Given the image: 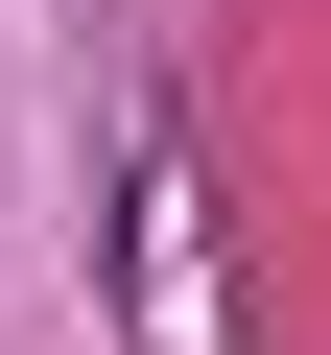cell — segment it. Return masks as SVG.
<instances>
[{"label": "cell", "mask_w": 331, "mask_h": 355, "mask_svg": "<svg viewBox=\"0 0 331 355\" xmlns=\"http://www.w3.org/2000/svg\"><path fill=\"white\" fill-rule=\"evenodd\" d=\"M118 284H142V355H213V237H190V166H118Z\"/></svg>", "instance_id": "1"}]
</instances>
